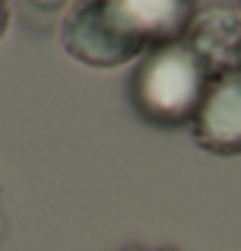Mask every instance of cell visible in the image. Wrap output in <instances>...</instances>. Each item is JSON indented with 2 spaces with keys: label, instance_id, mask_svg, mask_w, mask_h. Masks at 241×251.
Listing matches in <instances>:
<instances>
[{
  "label": "cell",
  "instance_id": "cell-2",
  "mask_svg": "<svg viewBox=\"0 0 241 251\" xmlns=\"http://www.w3.org/2000/svg\"><path fill=\"white\" fill-rule=\"evenodd\" d=\"M61 45L89 67H121L149 51L111 0H73L61 23Z\"/></svg>",
  "mask_w": 241,
  "mask_h": 251
},
{
  "label": "cell",
  "instance_id": "cell-5",
  "mask_svg": "<svg viewBox=\"0 0 241 251\" xmlns=\"http://www.w3.org/2000/svg\"><path fill=\"white\" fill-rule=\"evenodd\" d=\"M146 48L181 42L194 19V0H111Z\"/></svg>",
  "mask_w": 241,
  "mask_h": 251
},
{
  "label": "cell",
  "instance_id": "cell-7",
  "mask_svg": "<svg viewBox=\"0 0 241 251\" xmlns=\"http://www.w3.org/2000/svg\"><path fill=\"white\" fill-rule=\"evenodd\" d=\"M127 251H140V248H127Z\"/></svg>",
  "mask_w": 241,
  "mask_h": 251
},
{
  "label": "cell",
  "instance_id": "cell-4",
  "mask_svg": "<svg viewBox=\"0 0 241 251\" xmlns=\"http://www.w3.org/2000/svg\"><path fill=\"white\" fill-rule=\"evenodd\" d=\"M181 42L194 51L210 76L241 70V13L232 6H210L194 13Z\"/></svg>",
  "mask_w": 241,
  "mask_h": 251
},
{
  "label": "cell",
  "instance_id": "cell-3",
  "mask_svg": "<svg viewBox=\"0 0 241 251\" xmlns=\"http://www.w3.org/2000/svg\"><path fill=\"white\" fill-rule=\"evenodd\" d=\"M191 130L197 147H203L206 153H241V70L210 76L203 102L191 121Z\"/></svg>",
  "mask_w": 241,
  "mask_h": 251
},
{
  "label": "cell",
  "instance_id": "cell-6",
  "mask_svg": "<svg viewBox=\"0 0 241 251\" xmlns=\"http://www.w3.org/2000/svg\"><path fill=\"white\" fill-rule=\"evenodd\" d=\"M6 25H10V3H6V0H0V38H3Z\"/></svg>",
  "mask_w": 241,
  "mask_h": 251
},
{
  "label": "cell",
  "instance_id": "cell-1",
  "mask_svg": "<svg viewBox=\"0 0 241 251\" xmlns=\"http://www.w3.org/2000/svg\"><path fill=\"white\" fill-rule=\"evenodd\" d=\"M210 74L184 42L155 45L130 76V102L155 127H184L203 102Z\"/></svg>",
  "mask_w": 241,
  "mask_h": 251
}]
</instances>
